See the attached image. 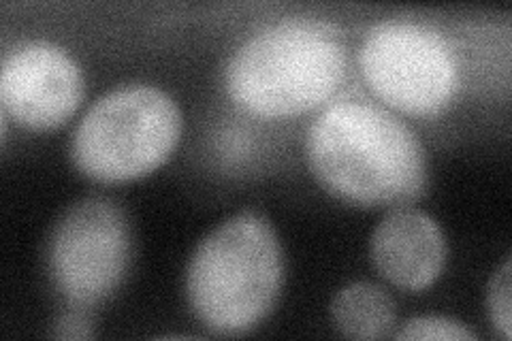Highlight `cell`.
<instances>
[{
  "mask_svg": "<svg viewBox=\"0 0 512 341\" xmlns=\"http://www.w3.org/2000/svg\"><path fill=\"white\" fill-rule=\"evenodd\" d=\"M308 165L331 197L367 209H399L427 188V156L391 111L346 101L329 107L308 133Z\"/></svg>",
  "mask_w": 512,
  "mask_h": 341,
  "instance_id": "6da1fadb",
  "label": "cell"
},
{
  "mask_svg": "<svg viewBox=\"0 0 512 341\" xmlns=\"http://www.w3.org/2000/svg\"><path fill=\"white\" fill-rule=\"evenodd\" d=\"M284 284V254L269 220L244 211L218 224L192 254L186 297L203 327L244 335L274 310Z\"/></svg>",
  "mask_w": 512,
  "mask_h": 341,
  "instance_id": "7a4b0ae2",
  "label": "cell"
},
{
  "mask_svg": "<svg viewBox=\"0 0 512 341\" xmlns=\"http://www.w3.org/2000/svg\"><path fill=\"white\" fill-rule=\"evenodd\" d=\"M346 73V50L325 28L284 22L248 39L231 56L227 90L256 116H299L338 90Z\"/></svg>",
  "mask_w": 512,
  "mask_h": 341,
  "instance_id": "3957f363",
  "label": "cell"
},
{
  "mask_svg": "<svg viewBox=\"0 0 512 341\" xmlns=\"http://www.w3.org/2000/svg\"><path fill=\"white\" fill-rule=\"evenodd\" d=\"M182 137V111L154 86H124L96 101L73 133L71 158L90 180L118 184L150 175Z\"/></svg>",
  "mask_w": 512,
  "mask_h": 341,
  "instance_id": "277c9868",
  "label": "cell"
},
{
  "mask_svg": "<svg viewBox=\"0 0 512 341\" xmlns=\"http://www.w3.org/2000/svg\"><path fill=\"white\" fill-rule=\"evenodd\" d=\"M361 71L380 99L410 116H429L453 99L457 64L451 45L427 26L376 24L361 47Z\"/></svg>",
  "mask_w": 512,
  "mask_h": 341,
  "instance_id": "5b68a950",
  "label": "cell"
},
{
  "mask_svg": "<svg viewBox=\"0 0 512 341\" xmlns=\"http://www.w3.org/2000/svg\"><path fill=\"white\" fill-rule=\"evenodd\" d=\"M131 226L122 207L86 199L60 218L50 241V273L60 295L75 307L105 301L131 265Z\"/></svg>",
  "mask_w": 512,
  "mask_h": 341,
  "instance_id": "8992f818",
  "label": "cell"
},
{
  "mask_svg": "<svg viewBox=\"0 0 512 341\" xmlns=\"http://www.w3.org/2000/svg\"><path fill=\"white\" fill-rule=\"evenodd\" d=\"M84 96L77 62L54 43H26L3 60L0 103L30 131H54L73 118Z\"/></svg>",
  "mask_w": 512,
  "mask_h": 341,
  "instance_id": "52a82bcc",
  "label": "cell"
},
{
  "mask_svg": "<svg viewBox=\"0 0 512 341\" xmlns=\"http://www.w3.org/2000/svg\"><path fill=\"white\" fill-rule=\"evenodd\" d=\"M370 256L384 280L408 292H421L440 278L446 241L438 222L425 211L399 207L376 226Z\"/></svg>",
  "mask_w": 512,
  "mask_h": 341,
  "instance_id": "ba28073f",
  "label": "cell"
},
{
  "mask_svg": "<svg viewBox=\"0 0 512 341\" xmlns=\"http://www.w3.org/2000/svg\"><path fill=\"white\" fill-rule=\"evenodd\" d=\"M335 329L350 339H382L393 329L397 312L380 286L357 282L342 288L331 303Z\"/></svg>",
  "mask_w": 512,
  "mask_h": 341,
  "instance_id": "9c48e42d",
  "label": "cell"
},
{
  "mask_svg": "<svg viewBox=\"0 0 512 341\" xmlns=\"http://www.w3.org/2000/svg\"><path fill=\"white\" fill-rule=\"evenodd\" d=\"M399 341H474V333L461 322L442 316H421L408 320L395 335Z\"/></svg>",
  "mask_w": 512,
  "mask_h": 341,
  "instance_id": "30bf717a",
  "label": "cell"
},
{
  "mask_svg": "<svg viewBox=\"0 0 512 341\" xmlns=\"http://www.w3.org/2000/svg\"><path fill=\"white\" fill-rule=\"evenodd\" d=\"M489 314L504 339L512 337V318H510V261L502 265V269L495 273V278L491 280L489 286Z\"/></svg>",
  "mask_w": 512,
  "mask_h": 341,
  "instance_id": "8fae6325",
  "label": "cell"
},
{
  "mask_svg": "<svg viewBox=\"0 0 512 341\" xmlns=\"http://www.w3.org/2000/svg\"><path fill=\"white\" fill-rule=\"evenodd\" d=\"M56 337L60 339H88L92 335L90 331V322L79 314V312H71L64 314L58 322H56Z\"/></svg>",
  "mask_w": 512,
  "mask_h": 341,
  "instance_id": "7c38bea8",
  "label": "cell"
}]
</instances>
